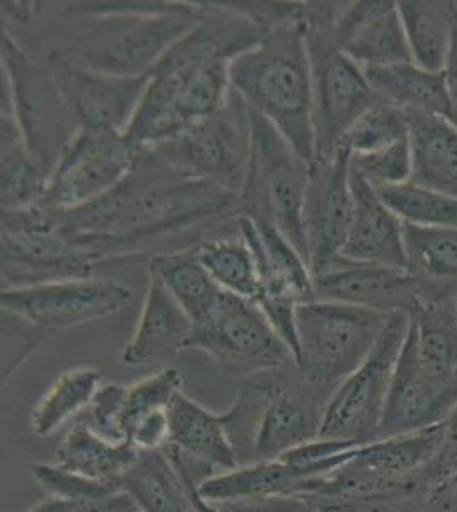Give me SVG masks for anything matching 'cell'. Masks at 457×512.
<instances>
[{
    "mask_svg": "<svg viewBox=\"0 0 457 512\" xmlns=\"http://www.w3.org/2000/svg\"><path fill=\"white\" fill-rule=\"evenodd\" d=\"M193 323L156 274L149 272L144 304L132 337L123 347L128 367L159 366L188 350Z\"/></svg>",
    "mask_w": 457,
    "mask_h": 512,
    "instance_id": "603a6c76",
    "label": "cell"
},
{
    "mask_svg": "<svg viewBox=\"0 0 457 512\" xmlns=\"http://www.w3.org/2000/svg\"><path fill=\"white\" fill-rule=\"evenodd\" d=\"M127 388L125 384L103 381L98 393L94 395L91 407L86 410L89 415V419H86L87 424L111 441H127L122 425Z\"/></svg>",
    "mask_w": 457,
    "mask_h": 512,
    "instance_id": "60d3db41",
    "label": "cell"
},
{
    "mask_svg": "<svg viewBox=\"0 0 457 512\" xmlns=\"http://www.w3.org/2000/svg\"><path fill=\"white\" fill-rule=\"evenodd\" d=\"M193 483L185 468L162 448L140 451L139 460L122 478L120 489L142 512H198Z\"/></svg>",
    "mask_w": 457,
    "mask_h": 512,
    "instance_id": "484cf974",
    "label": "cell"
},
{
    "mask_svg": "<svg viewBox=\"0 0 457 512\" xmlns=\"http://www.w3.org/2000/svg\"><path fill=\"white\" fill-rule=\"evenodd\" d=\"M2 84L29 154L50 176L70 139L79 130L55 74L28 57L11 33L2 28Z\"/></svg>",
    "mask_w": 457,
    "mask_h": 512,
    "instance_id": "9c48e42d",
    "label": "cell"
},
{
    "mask_svg": "<svg viewBox=\"0 0 457 512\" xmlns=\"http://www.w3.org/2000/svg\"><path fill=\"white\" fill-rule=\"evenodd\" d=\"M134 291L113 279L53 280L33 286L2 287V316L41 332H64L122 311Z\"/></svg>",
    "mask_w": 457,
    "mask_h": 512,
    "instance_id": "9a60e30c",
    "label": "cell"
},
{
    "mask_svg": "<svg viewBox=\"0 0 457 512\" xmlns=\"http://www.w3.org/2000/svg\"><path fill=\"white\" fill-rule=\"evenodd\" d=\"M198 262L209 272L215 284L234 296L256 303L260 297V279L255 256L241 238L205 241L193 248Z\"/></svg>",
    "mask_w": 457,
    "mask_h": 512,
    "instance_id": "e575fe53",
    "label": "cell"
},
{
    "mask_svg": "<svg viewBox=\"0 0 457 512\" xmlns=\"http://www.w3.org/2000/svg\"><path fill=\"white\" fill-rule=\"evenodd\" d=\"M229 77L232 93L272 123L304 161L313 163V76L304 19L268 30L260 43L232 60Z\"/></svg>",
    "mask_w": 457,
    "mask_h": 512,
    "instance_id": "3957f363",
    "label": "cell"
},
{
    "mask_svg": "<svg viewBox=\"0 0 457 512\" xmlns=\"http://www.w3.org/2000/svg\"><path fill=\"white\" fill-rule=\"evenodd\" d=\"M2 210H26L40 205L47 176L29 154L21 128L11 113H2Z\"/></svg>",
    "mask_w": 457,
    "mask_h": 512,
    "instance_id": "1f68e13d",
    "label": "cell"
},
{
    "mask_svg": "<svg viewBox=\"0 0 457 512\" xmlns=\"http://www.w3.org/2000/svg\"><path fill=\"white\" fill-rule=\"evenodd\" d=\"M352 214L342 256L350 262L408 268L405 222L393 214L367 181L350 171Z\"/></svg>",
    "mask_w": 457,
    "mask_h": 512,
    "instance_id": "cb8c5ba5",
    "label": "cell"
},
{
    "mask_svg": "<svg viewBox=\"0 0 457 512\" xmlns=\"http://www.w3.org/2000/svg\"><path fill=\"white\" fill-rule=\"evenodd\" d=\"M382 202L405 224L420 227H457V200L417 185L413 181L398 187L376 190Z\"/></svg>",
    "mask_w": 457,
    "mask_h": 512,
    "instance_id": "d590c367",
    "label": "cell"
},
{
    "mask_svg": "<svg viewBox=\"0 0 457 512\" xmlns=\"http://www.w3.org/2000/svg\"><path fill=\"white\" fill-rule=\"evenodd\" d=\"M101 384L103 374L94 367H74L60 374L31 412L33 434L53 436L67 422L91 407Z\"/></svg>",
    "mask_w": 457,
    "mask_h": 512,
    "instance_id": "836d02e7",
    "label": "cell"
},
{
    "mask_svg": "<svg viewBox=\"0 0 457 512\" xmlns=\"http://www.w3.org/2000/svg\"><path fill=\"white\" fill-rule=\"evenodd\" d=\"M408 325L410 316L389 315L371 354L336 388L326 403L319 429L321 439L355 444L377 441Z\"/></svg>",
    "mask_w": 457,
    "mask_h": 512,
    "instance_id": "7c38bea8",
    "label": "cell"
},
{
    "mask_svg": "<svg viewBox=\"0 0 457 512\" xmlns=\"http://www.w3.org/2000/svg\"><path fill=\"white\" fill-rule=\"evenodd\" d=\"M444 77H446L447 96H449L447 120L457 128V19L454 33H452L451 50H449L446 67H444Z\"/></svg>",
    "mask_w": 457,
    "mask_h": 512,
    "instance_id": "bcb514c9",
    "label": "cell"
},
{
    "mask_svg": "<svg viewBox=\"0 0 457 512\" xmlns=\"http://www.w3.org/2000/svg\"><path fill=\"white\" fill-rule=\"evenodd\" d=\"M193 501H195V507L198 512H219L215 509L214 504L205 501L202 495L198 494L197 483H193Z\"/></svg>",
    "mask_w": 457,
    "mask_h": 512,
    "instance_id": "7dc6e473",
    "label": "cell"
},
{
    "mask_svg": "<svg viewBox=\"0 0 457 512\" xmlns=\"http://www.w3.org/2000/svg\"><path fill=\"white\" fill-rule=\"evenodd\" d=\"M203 16L200 2L178 11L96 16L52 62L111 77H142L188 35Z\"/></svg>",
    "mask_w": 457,
    "mask_h": 512,
    "instance_id": "5b68a950",
    "label": "cell"
},
{
    "mask_svg": "<svg viewBox=\"0 0 457 512\" xmlns=\"http://www.w3.org/2000/svg\"><path fill=\"white\" fill-rule=\"evenodd\" d=\"M214 506L219 512H335L330 502L313 494L267 495Z\"/></svg>",
    "mask_w": 457,
    "mask_h": 512,
    "instance_id": "b9f144b4",
    "label": "cell"
},
{
    "mask_svg": "<svg viewBox=\"0 0 457 512\" xmlns=\"http://www.w3.org/2000/svg\"><path fill=\"white\" fill-rule=\"evenodd\" d=\"M410 128L411 181L457 200V128L447 118L406 111Z\"/></svg>",
    "mask_w": 457,
    "mask_h": 512,
    "instance_id": "4316f807",
    "label": "cell"
},
{
    "mask_svg": "<svg viewBox=\"0 0 457 512\" xmlns=\"http://www.w3.org/2000/svg\"><path fill=\"white\" fill-rule=\"evenodd\" d=\"M149 272L164 282L186 315L190 316L191 323L202 320L226 292L215 284L193 250L152 256Z\"/></svg>",
    "mask_w": 457,
    "mask_h": 512,
    "instance_id": "d6a6232c",
    "label": "cell"
},
{
    "mask_svg": "<svg viewBox=\"0 0 457 512\" xmlns=\"http://www.w3.org/2000/svg\"><path fill=\"white\" fill-rule=\"evenodd\" d=\"M200 6V23L151 70L139 108L125 130L139 151L174 139L222 110L231 98L232 60L267 33L219 2Z\"/></svg>",
    "mask_w": 457,
    "mask_h": 512,
    "instance_id": "6da1fadb",
    "label": "cell"
},
{
    "mask_svg": "<svg viewBox=\"0 0 457 512\" xmlns=\"http://www.w3.org/2000/svg\"><path fill=\"white\" fill-rule=\"evenodd\" d=\"M406 340L423 373L457 398V303L425 304L410 316Z\"/></svg>",
    "mask_w": 457,
    "mask_h": 512,
    "instance_id": "83f0119b",
    "label": "cell"
},
{
    "mask_svg": "<svg viewBox=\"0 0 457 512\" xmlns=\"http://www.w3.org/2000/svg\"><path fill=\"white\" fill-rule=\"evenodd\" d=\"M365 77L379 103L403 111H423L430 115L449 117L444 72H430L413 62L367 67Z\"/></svg>",
    "mask_w": 457,
    "mask_h": 512,
    "instance_id": "f546056e",
    "label": "cell"
},
{
    "mask_svg": "<svg viewBox=\"0 0 457 512\" xmlns=\"http://www.w3.org/2000/svg\"><path fill=\"white\" fill-rule=\"evenodd\" d=\"M350 214V152L342 146L333 158H316L309 166L302 226L313 275L323 274L342 260Z\"/></svg>",
    "mask_w": 457,
    "mask_h": 512,
    "instance_id": "e0dca14e",
    "label": "cell"
},
{
    "mask_svg": "<svg viewBox=\"0 0 457 512\" xmlns=\"http://www.w3.org/2000/svg\"><path fill=\"white\" fill-rule=\"evenodd\" d=\"M287 367L241 379L222 414L239 466L278 460L319 437L328 400Z\"/></svg>",
    "mask_w": 457,
    "mask_h": 512,
    "instance_id": "277c9868",
    "label": "cell"
},
{
    "mask_svg": "<svg viewBox=\"0 0 457 512\" xmlns=\"http://www.w3.org/2000/svg\"><path fill=\"white\" fill-rule=\"evenodd\" d=\"M456 482H457V480H456Z\"/></svg>",
    "mask_w": 457,
    "mask_h": 512,
    "instance_id": "c3c4849f",
    "label": "cell"
},
{
    "mask_svg": "<svg viewBox=\"0 0 457 512\" xmlns=\"http://www.w3.org/2000/svg\"><path fill=\"white\" fill-rule=\"evenodd\" d=\"M405 250L423 306L457 303V227L405 224Z\"/></svg>",
    "mask_w": 457,
    "mask_h": 512,
    "instance_id": "d4e9b609",
    "label": "cell"
},
{
    "mask_svg": "<svg viewBox=\"0 0 457 512\" xmlns=\"http://www.w3.org/2000/svg\"><path fill=\"white\" fill-rule=\"evenodd\" d=\"M229 210L238 212L236 193L183 175L142 151L132 173L105 197L81 209L53 212L72 238L105 258Z\"/></svg>",
    "mask_w": 457,
    "mask_h": 512,
    "instance_id": "7a4b0ae2",
    "label": "cell"
},
{
    "mask_svg": "<svg viewBox=\"0 0 457 512\" xmlns=\"http://www.w3.org/2000/svg\"><path fill=\"white\" fill-rule=\"evenodd\" d=\"M456 405L457 398L442 390L439 384L423 373L415 352L405 338L394 369L377 441L440 425Z\"/></svg>",
    "mask_w": 457,
    "mask_h": 512,
    "instance_id": "7402d4cb",
    "label": "cell"
},
{
    "mask_svg": "<svg viewBox=\"0 0 457 512\" xmlns=\"http://www.w3.org/2000/svg\"><path fill=\"white\" fill-rule=\"evenodd\" d=\"M140 152L122 132L79 128L48 176L40 207L70 212L93 204L132 173Z\"/></svg>",
    "mask_w": 457,
    "mask_h": 512,
    "instance_id": "5bb4252c",
    "label": "cell"
},
{
    "mask_svg": "<svg viewBox=\"0 0 457 512\" xmlns=\"http://www.w3.org/2000/svg\"><path fill=\"white\" fill-rule=\"evenodd\" d=\"M249 159L238 195V216L265 222L284 234L307 262L302 212L309 166L284 135L249 110Z\"/></svg>",
    "mask_w": 457,
    "mask_h": 512,
    "instance_id": "ba28073f",
    "label": "cell"
},
{
    "mask_svg": "<svg viewBox=\"0 0 457 512\" xmlns=\"http://www.w3.org/2000/svg\"><path fill=\"white\" fill-rule=\"evenodd\" d=\"M316 299L371 309L382 315L413 316L423 308L415 275L408 268L338 260L314 275Z\"/></svg>",
    "mask_w": 457,
    "mask_h": 512,
    "instance_id": "ac0fdd59",
    "label": "cell"
},
{
    "mask_svg": "<svg viewBox=\"0 0 457 512\" xmlns=\"http://www.w3.org/2000/svg\"><path fill=\"white\" fill-rule=\"evenodd\" d=\"M135 507V502L123 490H118L99 501H67L48 497L26 512H130Z\"/></svg>",
    "mask_w": 457,
    "mask_h": 512,
    "instance_id": "ee69618b",
    "label": "cell"
},
{
    "mask_svg": "<svg viewBox=\"0 0 457 512\" xmlns=\"http://www.w3.org/2000/svg\"><path fill=\"white\" fill-rule=\"evenodd\" d=\"M238 231L255 256L260 279L256 304L296 357V311L316 299L314 275L306 258L275 227L238 216Z\"/></svg>",
    "mask_w": 457,
    "mask_h": 512,
    "instance_id": "2e32d148",
    "label": "cell"
},
{
    "mask_svg": "<svg viewBox=\"0 0 457 512\" xmlns=\"http://www.w3.org/2000/svg\"><path fill=\"white\" fill-rule=\"evenodd\" d=\"M140 449L130 441H111L94 431L86 420L74 422L55 458L60 466L98 482L118 485L139 460Z\"/></svg>",
    "mask_w": 457,
    "mask_h": 512,
    "instance_id": "f1b7e54d",
    "label": "cell"
},
{
    "mask_svg": "<svg viewBox=\"0 0 457 512\" xmlns=\"http://www.w3.org/2000/svg\"><path fill=\"white\" fill-rule=\"evenodd\" d=\"M398 11L413 64L430 72H444L456 26V2L401 0Z\"/></svg>",
    "mask_w": 457,
    "mask_h": 512,
    "instance_id": "4dcf8cb0",
    "label": "cell"
},
{
    "mask_svg": "<svg viewBox=\"0 0 457 512\" xmlns=\"http://www.w3.org/2000/svg\"><path fill=\"white\" fill-rule=\"evenodd\" d=\"M183 393V374L176 367H164L161 371L130 384L123 407V434H128L144 420L156 415L168 414L176 396Z\"/></svg>",
    "mask_w": 457,
    "mask_h": 512,
    "instance_id": "8d00e7d4",
    "label": "cell"
},
{
    "mask_svg": "<svg viewBox=\"0 0 457 512\" xmlns=\"http://www.w3.org/2000/svg\"><path fill=\"white\" fill-rule=\"evenodd\" d=\"M410 512H457V482L444 483L420 495Z\"/></svg>",
    "mask_w": 457,
    "mask_h": 512,
    "instance_id": "f6af8a7d",
    "label": "cell"
},
{
    "mask_svg": "<svg viewBox=\"0 0 457 512\" xmlns=\"http://www.w3.org/2000/svg\"><path fill=\"white\" fill-rule=\"evenodd\" d=\"M410 137L406 111L379 103L371 106L348 130L343 147L350 154H369L394 146Z\"/></svg>",
    "mask_w": 457,
    "mask_h": 512,
    "instance_id": "74e56055",
    "label": "cell"
},
{
    "mask_svg": "<svg viewBox=\"0 0 457 512\" xmlns=\"http://www.w3.org/2000/svg\"><path fill=\"white\" fill-rule=\"evenodd\" d=\"M31 475L48 497L67 501H99L122 490L118 485L84 477L58 463H35L31 466Z\"/></svg>",
    "mask_w": 457,
    "mask_h": 512,
    "instance_id": "ab89813d",
    "label": "cell"
},
{
    "mask_svg": "<svg viewBox=\"0 0 457 512\" xmlns=\"http://www.w3.org/2000/svg\"><path fill=\"white\" fill-rule=\"evenodd\" d=\"M388 315L350 304L314 299L296 311L297 373L330 400L371 354Z\"/></svg>",
    "mask_w": 457,
    "mask_h": 512,
    "instance_id": "52a82bcc",
    "label": "cell"
},
{
    "mask_svg": "<svg viewBox=\"0 0 457 512\" xmlns=\"http://www.w3.org/2000/svg\"><path fill=\"white\" fill-rule=\"evenodd\" d=\"M99 260L65 231L53 210H2V287L93 277Z\"/></svg>",
    "mask_w": 457,
    "mask_h": 512,
    "instance_id": "30bf717a",
    "label": "cell"
},
{
    "mask_svg": "<svg viewBox=\"0 0 457 512\" xmlns=\"http://www.w3.org/2000/svg\"><path fill=\"white\" fill-rule=\"evenodd\" d=\"M343 2H306V45L313 76V125L316 158L340 151L353 123L376 105L364 69L336 47L331 26Z\"/></svg>",
    "mask_w": 457,
    "mask_h": 512,
    "instance_id": "8992f818",
    "label": "cell"
},
{
    "mask_svg": "<svg viewBox=\"0 0 457 512\" xmlns=\"http://www.w3.org/2000/svg\"><path fill=\"white\" fill-rule=\"evenodd\" d=\"M249 111L238 94L212 117L186 128L174 139L142 149L195 180L239 195L249 159Z\"/></svg>",
    "mask_w": 457,
    "mask_h": 512,
    "instance_id": "4fadbf2b",
    "label": "cell"
},
{
    "mask_svg": "<svg viewBox=\"0 0 457 512\" xmlns=\"http://www.w3.org/2000/svg\"><path fill=\"white\" fill-rule=\"evenodd\" d=\"M164 449L197 485L239 466L222 414L210 412L185 391L169 408V436Z\"/></svg>",
    "mask_w": 457,
    "mask_h": 512,
    "instance_id": "ffe728a7",
    "label": "cell"
},
{
    "mask_svg": "<svg viewBox=\"0 0 457 512\" xmlns=\"http://www.w3.org/2000/svg\"><path fill=\"white\" fill-rule=\"evenodd\" d=\"M53 74L79 128H103L125 134L144 96L149 74L111 77L52 62Z\"/></svg>",
    "mask_w": 457,
    "mask_h": 512,
    "instance_id": "44dd1931",
    "label": "cell"
},
{
    "mask_svg": "<svg viewBox=\"0 0 457 512\" xmlns=\"http://www.w3.org/2000/svg\"><path fill=\"white\" fill-rule=\"evenodd\" d=\"M188 350H200L220 369L241 379L296 366L292 352L260 306L229 292L193 323Z\"/></svg>",
    "mask_w": 457,
    "mask_h": 512,
    "instance_id": "8fae6325",
    "label": "cell"
},
{
    "mask_svg": "<svg viewBox=\"0 0 457 512\" xmlns=\"http://www.w3.org/2000/svg\"><path fill=\"white\" fill-rule=\"evenodd\" d=\"M422 483L425 490L435 489L444 483L457 480V405L452 408L442 422V439L439 449L430 460L429 465L422 470Z\"/></svg>",
    "mask_w": 457,
    "mask_h": 512,
    "instance_id": "7bdbcfd3",
    "label": "cell"
},
{
    "mask_svg": "<svg viewBox=\"0 0 457 512\" xmlns=\"http://www.w3.org/2000/svg\"><path fill=\"white\" fill-rule=\"evenodd\" d=\"M331 38L362 69L413 62L398 2L393 0L343 2Z\"/></svg>",
    "mask_w": 457,
    "mask_h": 512,
    "instance_id": "d6986e66",
    "label": "cell"
},
{
    "mask_svg": "<svg viewBox=\"0 0 457 512\" xmlns=\"http://www.w3.org/2000/svg\"><path fill=\"white\" fill-rule=\"evenodd\" d=\"M350 171L376 190L408 183L413 175L410 137L382 151L350 154Z\"/></svg>",
    "mask_w": 457,
    "mask_h": 512,
    "instance_id": "f35d334b",
    "label": "cell"
}]
</instances>
